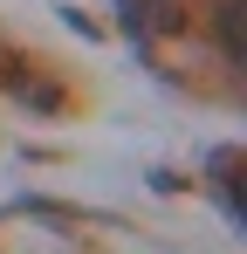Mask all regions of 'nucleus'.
Masks as SVG:
<instances>
[{"instance_id":"1","label":"nucleus","mask_w":247,"mask_h":254,"mask_svg":"<svg viewBox=\"0 0 247 254\" xmlns=\"http://www.w3.org/2000/svg\"><path fill=\"white\" fill-rule=\"evenodd\" d=\"M130 7V21H144V28H179V0H124Z\"/></svg>"}]
</instances>
